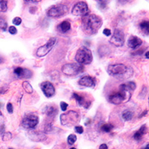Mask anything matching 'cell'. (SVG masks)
Returning a JSON list of instances; mask_svg holds the SVG:
<instances>
[{
  "mask_svg": "<svg viewBox=\"0 0 149 149\" xmlns=\"http://www.w3.org/2000/svg\"><path fill=\"white\" fill-rule=\"evenodd\" d=\"M9 149H13V148H9Z\"/></svg>",
  "mask_w": 149,
  "mask_h": 149,
  "instance_id": "ee69618b",
  "label": "cell"
},
{
  "mask_svg": "<svg viewBox=\"0 0 149 149\" xmlns=\"http://www.w3.org/2000/svg\"><path fill=\"white\" fill-rule=\"evenodd\" d=\"M148 101H149V98H148Z\"/></svg>",
  "mask_w": 149,
  "mask_h": 149,
  "instance_id": "f6af8a7d",
  "label": "cell"
},
{
  "mask_svg": "<svg viewBox=\"0 0 149 149\" xmlns=\"http://www.w3.org/2000/svg\"><path fill=\"white\" fill-rule=\"evenodd\" d=\"M45 112H46V115L53 118V117L55 116V115L58 113V109L55 107H53V106H49V107H46Z\"/></svg>",
  "mask_w": 149,
  "mask_h": 149,
  "instance_id": "7402d4cb",
  "label": "cell"
},
{
  "mask_svg": "<svg viewBox=\"0 0 149 149\" xmlns=\"http://www.w3.org/2000/svg\"><path fill=\"white\" fill-rule=\"evenodd\" d=\"M107 72L110 75L120 78H129L133 75V70L122 63L110 65L107 68Z\"/></svg>",
  "mask_w": 149,
  "mask_h": 149,
  "instance_id": "7a4b0ae2",
  "label": "cell"
},
{
  "mask_svg": "<svg viewBox=\"0 0 149 149\" xmlns=\"http://www.w3.org/2000/svg\"><path fill=\"white\" fill-rule=\"evenodd\" d=\"M39 123V117L33 113L26 114L22 120V126L25 129H34Z\"/></svg>",
  "mask_w": 149,
  "mask_h": 149,
  "instance_id": "ba28073f",
  "label": "cell"
},
{
  "mask_svg": "<svg viewBox=\"0 0 149 149\" xmlns=\"http://www.w3.org/2000/svg\"><path fill=\"white\" fill-rule=\"evenodd\" d=\"M8 10L7 1H0V12H6Z\"/></svg>",
  "mask_w": 149,
  "mask_h": 149,
  "instance_id": "484cf974",
  "label": "cell"
},
{
  "mask_svg": "<svg viewBox=\"0 0 149 149\" xmlns=\"http://www.w3.org/2000/svg\"><path fill=\"white\" fill-rule=\"evenodd\" d=\"M74 129H75V131H76L78 134H81L84 133V128L81 126H75V127H74Z\"/></svg>",
  "mask_w": 149,
  "mask_h": 149,
  "instance_id": "d6a6232c",
  "label": "cell"
},
{
  "mask_svg": "<svg viewBox=\"0 0 149 149\" xmlns=\"http://www.w3.org/2000/svg\"><path fill=\"white\" fill-rule=\"evenodd\" d=\"M104 34L107 36V37H109V36L111 35V31L109 29H104V30L103 31Z\"/></svg>",
  "mask_w": 149,
  "mask_h": 149,
  "instance_id": "8d00e7d4",
  "label": "cell"
},
{
  "mask_svg": "<svg viewBox=\"0 0 149 149\" xmlns=\"http://www.w3.org/2000/svg\"><path fill=\"white\" fill-rule=\"evenodd\" d=\"M72 97L76 100L77 103H78L80 106H84L85 108H88L89 106H90V104H91L90 102H86V101L85 100V98H84L82 95H78V93H73Z\"/></svg>",
  "mask_w": 149,
  "mask_h": 149,
  "instance_id": "e0dca14e",
  "label": "cell"
},
{
  "mask_svg": "<svg viewBox=\"0 0 149 149\" xmlns=\"http://www.w3.org/2000/svg\"><path fill=\"white\" fill-rule=\"evenodd\" d=\"M29 137L31 140L34 142H42L46 139V135L45 133L40 131H30L29 133Z\"/></svg>",
  "mask_w": 149,
  "mask_h": 149,
  "instance_id": "5bb4252c",
  "label": "cell"
},
{
  "mask_svg": "<svg viewBox=\"0 0 149 149\" xmlns=\"http://www.w3.org/2000/svg\"><path fill=\"white\" fill-rule=\"evenodd\" d=\"M122 118L125 121H130L133 118V113L128 110H126L122 113Z\"/></svg>",
  "mask_w": 149,
  "mask_h": 149,
  "instance_id": "cb8c5ba5",
  "label": "cell"
},
{
  "mask_svg": "<svg viewBox=\"0 0 149 149\" xmlns=\"http://www.w3.org/2000/svg\"><path fill=\"white\" fill-rule=\"evenodd\" d=\"M76 140L77 136L74 134H70V135H69V136L67 138V142L69 145H73L74 142H76Z\"/></svg>",
  "mask_w": 149,
  "mask_h": 149,
  "instance_id": "4316f807",
  "label": "cell"
},
{
  "mask_svg": "<svg viewBox=\"0 0 149 149\" xmlns=\"http://www.w3.org/2000/svg\"><path fill=\"white\" fill-rule=\"evenodd\" d=\"M113 129V125L112 124H104L101 127V130L102 131L105 133H109Z\"/></svg>",
  "mask_w": 149,
  "mask_h": 149,
  "instance_id": "d4e9b609",
  "label": "cell"
},
{
  "mask_svg": "<svg viewBox=\"0 0 149 149\" xmlns=\"http://www.w3.org/2000/svg\"><path fill=\"white\" fill-rule=\"evenodd\" d=\"M146 58L149 59V52H147L146 53Z\"/></svg>",
  "mask_w": 149,
  "mask_h": 149,
  "instance_id": "60d3db41",
  "label": "cell"
},
{
  "mask_svg": "<svg viewBox=\"0 0 149 149\" xmlns=\"http://www.w3.org/2000/svg\"><path fill=\"white\" fill-rule=\"evenodd\" d=\"M144 149H149V144H148Z\"/></svg>",
  "mask_w": 149,
  "mask_h": 149,
  "instance_id": "b9f144b4",
  "label": "cell"
},
{
  "mask_svg": "<svg viewBox=\"0 0 149 149\" xmlns=\"http://www.w3.org/2000/svg\"><path fill=\"white\" fill-rule=\"evenodd\" d=\"M142 40L139 37L136 36H130L127 42V46L132 49H135L139 48L142 45Z\"/></svg>",
  "mask_w": 149,
  "mask_h": 149,
  "instance_id": "2e32d148",
  "label": "cell"
},
{
  "mask_svg": "<svg viewBox=\"0 0 149 149\" xmlns=\"http://www.w3.org/2000/svg\"><path fill=\"white\" fill-rule=\"evenodd\" d=\"M139 28L140 30L142 31V32L146 35H148L149 34V21L144 20L140 22L139 24Z\"/></svg>",
  "mask_w": 149,
  "mask_h": 149,
  "instance_id": "44dd1931",
  "label": "cell"
},
{
  "mask_svg": "<svg viewBox=\"0 0 149 149\" xmlns=\"http://www.w3.org/2000/svg\"><path fill=\"white\" fill-rule=\"evenodd\" d=\"M98 4H99L98 7L100 8H104L107 6V2H104V1H100V2H98Z\"/></svg>",
  "mask_w": 149,
  "mask_h": 149,
  "instance_id": "d590c367",
  "label": "cell"
},
{
  "mask_svg": "<svg viewBox=\"0 0 149 149\" xmlns=\"http://www.w3.org/2000/svg\"><path fill=\"white\" fill-rule=\"evenodd\" d=\"M78 83L80 85L86 87H94L95 85V80L91 76H84L79 80Z\"/></svg>",
  "mask_w": 149,
  "mask_h": 149,
  "instance_id": "9a60e30c",
  "label": "cell"
},
{
  "mask_svg": "<svg viewBox=\"0 0 149 149\" xmlns=\"http://www.w3.org/2000/svg\"><path fill=\"white\" fill-rule=\"evenodd\" d=\"M147 133V127H146V125H143L139 130L136 131V132L134 134V139L136 141H139L142 139L143 135Z\"/></svg>",
  "mask_w": 149,
  "mask_h": 149,
  "instance_id": "ac0fdd59",
  "label": "cell"
},
{
  "mask_svg": "<svg viewBox=\"0 0 149 149\" xmlns=\"http://www.w3.org/2000/svg\"><path fill=\"white\" fill-rule=\"evenodd\" d=\"M21 22H22V19H21L20 17H16L15 18L13 19V23H14V25H16V26H19L21 24Z\"/></svg>",
  "mask_w": 149,
  "mask_h": 149,
  "instance_id": "f546056e",
  "label": "cell"
},
{
  "mask_svg": "<svg viewBox=\"0 0 149 149\" xmlns=\"http://www.w3.org/2000/svg\"><path fill=\"white\" fill-rule=\"evenodd\" d=\"M136 87V84L134 82H128V83L123 84L120 85L119 86V90H124V91H128L130 92V90H134Z\"/></svg>",
  "mask_w": 149,
  "mask_h": 149,
  "instance_id": "ffe728a7",
  "label": "cell"
},
{
  "mask_svg": "<svg viewBox=\"0 0 149 149\" xmlns=\"http://www.w3.org/2000/svg\"><path fill=\"white\" fill-rule=\"evenodd\" d=\"M61 110H63V111H66V109L68 107V104L64 102H61Z\"/></svg>",
  "mask_w": 149,
  "mask_h": 149,
  "instance_id": "e575fe53",
  "label": "cell"
},
{
  "mask_svg": "<svg viewBox=\"0 0 149 149\" xmlns=\"http://www.w3.org/2000/svg\"><path fill=\"white\" fill-rule=\"evenodd\" d=\"M62 72L64 74L68 76H74L79 73L82 72L84 67L81 64L78 63H66L62 66Z\"/></svg>",
  "mask_w": 149,
  "mask_h": 149,
  "instance_id": "5b68a950",
  "label": "cell"
},
{
  "mask_svg": "<svg viewBox=\"0 0 149 149\" xmlns=\"http://www.w3.org/2000/svg\"><path fill=\"white\" fill-rule=\"evenodd\" d=\"M14 74L19 78H31L32 77L33 73L29 69L22 67H17L14 70Z\"/></svg>",
  "mask_w": 149,
  "mask_h": 149,
  "instance_id": "4fadbf2b",
  "label": "cell"
},
{
  "mask_svg": "<svg viewBox=\"0 0 149 149\" xmlns=\"http://www.w3.org/2000/svg\"><path fill=\"white\" fill-rule=\"evenodd\" d=\"M93 54L88 48L82 46L79 48L75 54V60L81 65L90 64L93 61Z\"/></svg>",
  "mask_w": 149,
  "mask_h": 149,
  "instance_id": "3957f363",
  "label": "cell"
},
{
  "mask_svg": "<svg viewBox=\"0 0 149 149\" xmlns=\"http://www.w3.org/2000/svg\"><path fill=\"white\" fill-rule=\"evenodd\" d=\"M71 29V24L68 21H63L61 22L58 26V30L61 33H66Z\"/></svg>",
  "mask_w": 149,
  "mask_h": 149,
  "instance_id": "d6986e66",
  "label": "cell"
},
{
  "mask_svg": "<svg viewBox=\"0 0 149 149\" xmlns=\"http://www.w3.org/2000/svg\"><path fill=\"white\" fill-rule=\"evenodd\" d=\"M3 62H4V58H2V56L0 55V64L3 63Z\"/></svg>",
  "mask_w": 149,
  "mask_h": 149,
  "instance_id": "ab89813d",
  "label": "cell"
},
{
  "mask_svg": "<svg viewBox=\"0 0 149 149\" xmlns=\"http://www.w3.org/2000/svg\"><path fill=\"white\" fill-rule=\"evenodd\" d=\"M56 42H57V39H56L55 37H51L48 40V42H46V45L40 46L39 49H37V52H36L37 57L42 58V57H44L46 54H49L51 52L52 49V48L54 47Z\"/></svg>",
  "mask_w": 149,
  "mask_h": 149,
  "instance_id": "9c48e42d",
  "label": "cell"
},
{
  "mask_svg": "<svg viewBox=\"0 0 149 149\" xmlns=\"http://www.w3.org/2000/svg\"><path fill=\"white\" fill-rule=\"evenodd\" d=\"M130 98V93L128 91L120 90L118 93L112 94L110 95L109 101L113 104H120L122 102H128Z\"/></svg>",
  "mask_w": 149,
  "mask_h": 149,
  "instance_id": "8992f818",
  "label": "cell"
},
{
  "mask_svg": "<svg viewBox=\"0 0 149 149\" xmlns=\"http://www.w3.org/2000/svg\"><path fill=\"white\" fill-rule=\"evenodd\" d=\"M7 28V22L5 20V19L0 17V29L2 31H5Z\"/></svg>",
  "mask_w": 149,
  "mask_h": 149,
  "instance_id": "83f0119b",
  "label": "cell"
},
{
  "mask_svg": "<svg viewBox=\"0 0 149 149\" xmlns=\"http://www.w3.org/2000/svg\"><path fill=\"white\" fill-rule=\"evenodd\" d=\"M88 5L85 2H78L74 5L72 10L73 15L78 17H84L88 13Z\"/></svg>",
  "mask_w": 149,
  "mask_h": 149,
  "instance_id": "30bf717a",
  "label": "cell"
},
{
  "mask_svg": "<svg viewBox=\"0 0 149 149\" xmlns=\"http://www.w3.org/2000/svg\"><path fill=\"white\" fill-rule=\"evenodd\" d=\"M40 88L47 98H51L55 94V88L54 85L49 81L42 82L40 84Z\"/></svg>",
  "mask_w": 149,
  "mask_h": 149,
  "instance_id": "7c38bea8",
  "label": "cell"
},
{
  "mask_svg": "<svg viewBox=\"0 0 149 149\" xmlns=\"http://www.w3.org/2000/svg\"><path fill=\"white\" fill-rule=\"evenodd\" d=\"M8 31H9V33L11 34H16L17 33V29L15 26H10L8 29Z\"/></svg>",
  "mask_w": 149,
  "mask_h": 149,
  "instance_id": "1f68e13d",
  "label": "cell"
},
{
  "mask_svg": "<svg viewBox=\"0 0 149 149\" xmlns=\"http://www.w3.org/2000/svg\"><path fill=\"white\" fill-rule=\"evenodd\" d=\"M147 113H148V111H147V110H145V111L144 112H143V113H142V115H140V116H139V118H140V117H142V116H145V115H146V114H147Z\"/></svg>",
  "mask_w": 149,
  "mask_h": 149,
  "instance_id": "f35d334b",
  "label": "cell"
},
{
  "mask_svg": "<svg viewBox=\"0 0 149 149\" xmlns=\"http://www.w3.org/2000/svg\"><path fill=\"white\" fill-rule=\"evenodd\" d=\"M22 87L25 90V91L27 93H29V94H31L33 93V91H34V89H33L32 86L28 81H24L22 83Z\"/></svg>",
  "mask_w": 149,
  "mask_h": 149,
  "instance_id": "603a6c76",
  "label": "cell"
},
{
  "mask_svg": "<svg viewBox=\"0 0 149 149\" xmlns=\"http://www.w3.org/2000/svg\"><path fill=\"white\" fill-rule=\"evenodd\" d=\"M80 118L81 117L78 112L70 110L61 116V123L62 125L64 126L75 125L79 122Z\"/></svg>",
  "mask_w": 149,
  "mask_h": 149,
  "instance_id": "277c9868",
  "label": "cell"
},
{
  "mask_svg": "<svg viewBox=\"0 0 149 149\" xmlns=\"http://www.w3.org/2000/svg\"><path fill=\"white\" fill-rule=\"evenodd\" d=\"M110 43L117 47H121L125 43V34L120 29H116L110 38Z\"/></svg>",
  "mask_w": 149,
  "mask_h": 149,
  "instance_id": "8fae6325",
  "label": "cell"
},
{
  "mask_svg": "<svg viewBox=\"0 0 149 149\" xmlns=\"http://www.w3.org/2000/svg\"><path fill=\"white\" fill-rule=\"evenodd\" d=\"M12 138V134L10 132H6L2 136V140L8 141Z\"/></svg>",
  "mask_w": 149,
  "mask_h": 149,
  "instance_id": "f1b7e54d",
  "label": "cell"
},
{
  "mask_svg": "<svg viewBox=\"0 0 149 149\" xmlns=\"http://www.w3.org/2000/svg\"><path fill=\"white\" fill-rule=\"evenodd\" d=\"M69 8L66 5L60 4L50 8L47 11V16L51 18H59L67 14Z\"/></svg>",
  "mask_w": 149,
  "mask_h": 149,
  "instance_id": "52a82bcc",
  "label": "cell"
},
{
  "mask_svg": "<svg viewBox=\"0 0 149 149\" xmlns=\"http://www.w3.org/2000/svg\"><path fill=\"white\" fill-rule=\"evenodd\" d=\"M99 149H108V148H107V146L106 144H102L99 147Z\"/></svg>",
  "mask_w": 149,
  "mask_h": 149,
  "instance_id": "74e56055",
  "label": "cell"
},
{
  "mask_svg": "<svg viewBox=\"0 0 149 149\" xmlns=\"http://www.w3.org/2000/svg\"><path fill=\"white\" fill-rule=\"evenodd\" d=\"M7 110L9 113H13V112H14V108H13V105H12L11 103H8Z\"/></svg>",
  "mask_w": 149,
  "mask_h": 149,
  "instance_id": "836d02e7",
  "label": "cell"
},
{
  "mask_svg": "<svg viewBox=\"0 0 149 149\" xmlns=\"http://www.w3.org/2000/svg\"><path fill=\"white\" fill-rule=\"evenodd\" d=\"M52 130V125L51 123L47 124L44 127V131L46 133H49L51 132Z\"/></svg>",
  "mask_w": 149,
  "mask_h": 149,
  "instance_id": "4dcf8cb0",
  "label": "cell"
},
{
  "mask_svg": "<svg viewBox=\"0 0 149 149\" xmlns=\"http://www.w3.org/2000/svg\"><path fill=\"white\" fill-rule=\"evenodd\" d=\"M81 28L87 35L95 34L102 26V19L95 14H87L82 18Z\"/></svg>",
  "mask_w": 149,
  "mask_h": 149,
  "instance_id": "6da1fadb",
  "label": "cell"
},
{
  "mask_svg": "<svg viewBox=\"0 0 149 149\" xmlns=\"http://www.w3.org/2000/svg\"><path fill=\"white\" fill-rule=\"evenodd\" d=\"M70 149H76V148H70Z\"/></svg>",
  "mask_w": 149,
  "mask_h": 149,
  "instance_id": "7bdbcfd3",
  "label": "cell"
}]
</instances>
